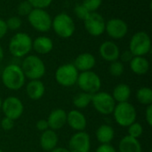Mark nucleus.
<instances>
[{
	"mask_svg": "<svg viewBox=\"0 0 152 152\" xmlns=\"http://www.w3.org/2000/svg\"><path fill=\"white\" fill-rule=\"evenodd\" d=\"M0 77L3 85L11 91H18L21 89L26 81V77L20 66L16 63H11L4 67Z\"/></svg>",
	"mask_w": 152,
	"mask_h": 152,
	"instance_id": "1",
	"label": "nucleus"
},
{
	"mask_svg": "<svg viewBox=\"0 0 152 152\" xmlns=\"http://www.w3.org/2000/svg\"><path fill=\"white\" fill-rule=\"evenodd\" d=\"M20 66L26 78H28L29 80L41 79L46 72V67L44 61L35 54L25 56Z\"/></svg>",
	"mask_w": 152,
	"mask_h": 152,
	"instance_id": "2",
	"label": "nucleus"
},
{
	"mask_svg": "<svg viewBox=\"0 0 152 152\" xmlns=\"http://www.w3.org/2000/svg\"><path fill=\"white\" fill-rule=\"evenodd\" d=\"M32 41L33 39L28 33L17 32L12 37L8 44L10 53L17 59L24 58L32 50Z\"/></svg>",
	"mask_w": 152,
	"mask_h": 152,
	"instance_id": "3",
	"label": "nucleus"
},
{
	"mask_svg": "<svg viewBox=\"0 0 152 152\" xmlns=\"http://www.w3.org/2000/svg\"><path fill=\"white\" fill-rule=\"evenodd\" d=\"M52 28L58 37L69 38L75 33L76 24L70 15L66 12H60L53 19Z\"/></svg>",
	"mask_w": 152,
	"mask_h": 152,
	"instance_id": "4",
	"label": "nucleus"
},
{
	"mask_svg": "<svg viewBox=\"0 0 152 152\" xmlns=\"http://www.w3.org/2000/svg\"><path fill=\"white\" fill-rule=\"evenodd\" d=\"M112 115L116 123L122 127H128L137 118L136 109L129 102L117 103Z\"/></svg>",
	"mask_w": 152,
	"mask_h": 152,
	"instance_id": "5",
	"label": "nucleus"
},
{
	"mask_svg": "<svg viewBox=\"0 0 152 152\" xmlns=\"http://www.w3.org/2000/svg\"><path fill=\"white\" fill-rule=\"evenodd\" d=\"M29 25L41 33L48 32L52 29V17L45 9L33 8L27 16Z\"/></svg>",
	"mask_w": 152,
	"mask_h": 152,
	"instance_id": "6",
	"label": "nucleus"
},
{
	"mask_svg": "<svg viewBox=\"0 0 152 152\" xmlns=\"http://www.w3.org/2000/svg\"><path fill=\"white\" fill-rule=\"evenodd\" d=\"M134 56H145L151 50V39L145 31L134 33L129 42L128 49Z\"/></svg>",
	"mask_w": 152,
	"mask_h": 152,
	"instance_id": "7",
	"label": "nucleus"
},
{
	"mask_svg": "<svg viewBox=\"0 0 152 152\" xmlns=\"http://www.w3.org/2000/svg\"><path fill=\"white\" fill-rule=\"evenodd\" d=\"M79 72L73 63H65L59 66L54 74L56 82L64 87H70L77 84Z\"/></svg>",
	"mask_w": 152,
	"mask_h": 152,
	"instance_id": "8",
	"label": "nucleus"
},
{
	"mask_svg": "<svg viewBox=\"0 0 152 152\" xmlns=\"http://www.w3.org/2000/svg\"><path fill=\"white\" fill-rule=\"evenodd\" d=\"M77 85L82 92L94 94L100 91L102 87V80L98 74L93 70L79 72Z\"/></svg>",
	"mask_w": 152,
	"mask_h": 152,
	"instance_id": "9",
	"label": "nucleus"
},
{
	"mask_svg": "<svg viewBox=\"0 0 152 152\" xmlns=\"http://www.w3.org/2000/svg\"><path fill=\"white\" fill-rule=\"evenodd\" d=\"M91 104L95 109L97 112L102 115H110L112 114L114 108L117 104L112 95L107 92H97L92 94Z\"/></svg>",
	"mask_w": 152,
	"mask_h": 152,
	"instance_id": "10",
	"label": "nucleus"
},
{
	"mask_svg": "<svg viewBox=\"0 0 152 152\" xmlns=\"http://www.w3.org/2000/svg\"><path fill=\"white\" fill-rule=\"evenodd\" d=\"M1 110L5 118L12 120L19 119L24 112V105L20 99L15 96H9L2 102Z\"/></svg>",
	"mask_w": 152,
	"mask_h": 152,
	"instance_id": "11",
	"label": "nucleus"
},
{
	"mask_svg": "<svg viewBox=\"0 0 152 152\" xmlns=\"http://www.w3.org/2000/svg\"><path fill=\"white\" fill-rule=\"evenodd\" d=\"M83 21L86 30L92 37H100L105 32V19L97 12H90Z\"/></svg>",
	"mask_w": 152,
	"mask_h": 152,
	"instance_id": "12",
	"label": "nucleus"
},
{
	"mask_svg": "<svg viewBox=\"0 0 152 152\" xmlns=\"http://www.w3.org/2000/svg\"><path fill=\"white\" fill-rule=\"evenodd\" d=\"M68 150L70 152H90L91 137L85 132H76L69 141Z\"/></svg>",
	"mask_w": 152,
	"mask_h": 152,
	"instance_id": "13",
	"label": "nucleus"
},
{
	"mask_svg": "<svg viewBox=\"0 0 152 152\" xmlns=\"http://www.w3.org/2000/svg\"><path fill=\"white\" fill-rule=\"evenodd\" d=\"M105 32L112 39H121L126 36L128 25L120 18H112L106 21Z\"/></svg>",
	"mask_w": 152,
	"mask_h": 152,
	"instance_id": "14",
	"label": "nucleus"
},
{
	"mask_svg": "<svg viewBox=\"0 0 152 152\" xmlns=\"http://www.w3.org/2000/svg\"><path fill=\"white\" fill-rule=\"evenodd\" d=\"M99 53L104 61L112 62L114 61L118 60L120 49L114 41L106 40L101 44L99 47Z\"/></svg>",
	"mask_w": 152,
	"mask_h": 152,
	"instance_id": "15",
	"label": "nucleus"
},
{
	"mask_svg": "<svg viewBox=\"0 0 152 152\" xmlns=\"http://www.w3.org/2000/svg\"><path fill=\"white\" fill-rule=\"evenodd\" d=\"M67 125L76 132L85 131L87 126V119L79 110H72L67 113Z\"/></svg>",
	"mask_w": 152,
	"mask_h": 152,
	"instance_id": "16",
	"label": "nucleus"
},
{
	"mask_svg": "<svg viewBox=\"0 0 152 152\" xmlns=\"http://www.w3.org/2000/svg\"><path fill=\"white\" fill-rule=\"evenodd\" d=\"M49 129L57 131L67 125V112L63 109L53 110L47 118Z\"/></svg>",
	"mask_w": 152,
	"mask_h": 152,
	"instance_id": "17",
	"label": "nucleus"
},
{
	"mask_svg": "<svg viewBox=\"0 0 152 152\" xmlns=\"http://www.w3.org/2000/svg\"><path fill=\"white\" fill-rule=\"evenodd\" d=\"M73 64L78 72L89 71L95 67L96 59L94 55L90 53H83L76 57Z\"/></svg>",
	"mask_w": 152,
	"mask_h": 152,
	"instance_id": "18",
	"label": "nucleus"
},
{
	"mask_svg": "<svg viewBox=\"0 0 152 152\" xmlns=\"http://www.w3.org/2000/svg\"><path fill=\"white\" fill-rule=\"evenodd\" d=\"M58 142H59V137L58 134L55 131L52 129H47L44 132H42L39 139V143L45 151L50 152L58 147Z\"/></svg>",
	"mask_w": 152,
	"mask_h": 152,
	"instance_id": "19",
	"label": "nucleus"
},
{
	"mask_svg": "<svg viewBox=\"0 0 152 152\" xmlns=\"http://www.w3.org/2000/svg\"><path fill=\"white\" fill-rule=\"evenodd\" d=\"M53 49L52 38L46 36H39L32 41V50L38 54H48Z\"/></svg>",
	"mask_w": 152,
	"mask_h": 152,
	"instance_id": "20",
	"label": "nucleus"
},
{
	"mask_svg": "<svg viewBox=\"0 0 152 152\" xmlns=\"http://www.w3.org/2000/svg\"><path fill=\"white\" fill-rule=\"evenodd\" d=\"M45 86L40 79L29 80V82L26 85V94L31 100H40L45 95Z\"/></svg>",
	"mask_w": 152,
	"mask_h": 152,
	"instance_id": "21",
	"label": "nucleus"
},
{
	"mask_svg": "<svg viewBox=\"0 0 152 152\" xmlns=\"http://www.w3.org/2000/svg\"><path fill=\"white\" fill-rule=\"evenodd\" d=\"M118 152H142V147L138 139L126 135L119 141Z\"/></svg>",
	"mask_w": 152,
	"mask_h": 152,
	"instance_id": "22",
	"label": "nucleus"
},
{
	"mask_svg": "<svg viewBox=\"0 0 152 152\" xmlns=\"http://www.w3.org/2000/svg\"><path fill=\"white\" fill-rule=\"evenodd\" d=\"M95 136L97 141L101 144H110L114 140L115 130L111 126L103 124L97 128L95 132Z\"/></svg>",
	"mask_w": 152,
	"mask_h": 152,
	"instance_id": "23",
	"label": "nucleus"
},
{
	"mask_svg": "<svg viewBox=\"0 0 152 152\" xmlns=\"http://www.w3.org/2000/svg\"><path fill=\"white\" fill-rule=\"evenodd\" d=\"M131 70L138 75H145L150 69V62L144 56H134L129 62Z\"/></svg>",
	"mask_w": 152,
	"mask_h": 152,
	"instance_id": "24",
	"label": "nucleus"
},
{
	"mask_svg": "<svg viewBox=\"0 0 152 152\" xmlns=\"http://www.w3.org/2000/svg\"><path fill=\"white\" fill-rule=\"evenodd\" d=\"M131 94L132 91L130 86L127 84L121 83L114 87L111 95L117 103H120L128 102L131 97Z\"/></svg>",
	"mask_w": 152,
	"mask_h": 152,
	"instance_id": "25",
	"label": "nucleus"
},
{
	"mask_svg": "<svg viewBox=\"0 0 152 152\" xmlns=\"http://www.w3.org/2000/svg\"><path fill=\"white\" fill-rule=\"evenodd\" d=\"M91 100H92V94L81 91L80 93L75 95L72 102L73 105L77 110H82V109H86L91 104Z\"/></svg>",
	"mask_w": 152,
	"mask_h": 152,
	"instance_id": "26",
	"label": "nucleus"
},
{
	"mask_svg": "<svg viewBox=\"0 0 152 152\" xmlns=\"http://www.w3.org/2000/svg\"><path fill=\"white\" fill-rule=\"evenodd\" d=\"M136 99L139 103L149 106L152 104V90L150 87L143 86L137 90Z\"/></svg>",
	"mask_w": 152,
	"mask_h": 152,
	"instance_id": "27",
	"label": "nucleus"
},
{
	"mask_svg": "<svg viewBox=\"0 0 152 152\" xmlns=\"http://www.w3.org/2000/svg\"><path fill=\"white\" fill-rule=\"evenodd\" d=\"M109 71H110V75L113 77H118L122 76L124 71H125L124 63L121 62L119 60H117V61L110 62V65L109 67Z\"/></svg>",
	"mask_w": 152,
	"mask_h": 152,
	"instance_id": "28",
	"label": "nucleus"
},
{
	"mask_svg": "<svg viewBox=\"0 0 152 152\" xmlns=\"http://www.w3.org/2000/svg\"><path fill=\"white\" fill-rule=\"evenodd\" d=\"M143 134V127L141 123L135 121L127 127V135L138 139Z\"/></svg>",
	"mask_w": 152,
	"mask_h": 152,
	"instance_id": "29",
	"label": "nucleus"
},
{
	"mask_svg": "<svg viewBox=\"0 0 152 152\" xmlns=\"http://www.w3.org/2000/svg\"><path fill=\"white\" fill-rule=\"evenodd\" d=\"M5 22H6L8 30L10 29L12 31H16V30L20 29L22 25V20L19 16H12V17L8 18L5 20Z\"/></svg>",
	"mask_w": 152,
	"mask_h": 152,
	"instance_id": "30",
	"label": "nucleus"
},
{
	"mask_svg": "<svg viewBox=\"0 0 152 152\" xmlns=\"http://www.w3.org/2000/svg\"><path fill=\"white\" fill-rule=\"evenodd\" d=\"M32 9H33L32 5L27 0H25V1L20 2L18 4V6H17V13L20 16L27 17L29 14V12L32 11Z\"/></svg>",
	"mask_w": 152,
	"mask_h": 152,
	"instance_id": "31",
	"label": "nucleus"
},
{
	"mask_svg": "<svg viewBox=\"0 0 152 152\" xmlns=\"http://www.w3.org/2000/svg\"><path fill=\"white\" fill-rule=\"evenodd\" d=\"M102 4V0H83L82 4L90 12H96Z\"/></svg>",
	"mask_w": 152,
	"mask_h": 152,
	"instance_id": "32",
	"label": "nucleus"
},
{
	"mask_svg": "<svg viewBox=\"0 0 152 152\" xmlns=\"http://www.w3.org/2000/svg\"><path fill=\"white\" fill-rule=\"evenodd\" d=\"M74 12H75V15L79 19V20H85L86 19V17L89 15L90 12L82 4H77L75 8H74Z\"/></svg>",
	"mask_w": 152,
	"mask_h": 152,
	"instance_id": "33",
	"label": "nucleus"
},
{
	"mask_svg": "<svg viewBox=\"0 0 152 152\" xmlns=\"http://www.w3.org/2000/svg\"><path fill=\"white\" fill-rule=\"evenodd\" d=\"M33 8H41V9H46L51 5L53 3V0H27Z\"/></svg>",
	"mask_w": 152,
	"mask_h": 152,
	"instance_id": "34",
	"label": "nucleus"
},
{
	"mask_svg": "<svg viewBox=\"0 0 152 152\" xmlns=\"http://www.w3.org/2000/svg\"><path fill=\"white\" fill-rule=\"evenodd\" d=\"M14 126V120L8 118H4L2 120H0V129H3L4 131H10L13 128Z\"/></svg>",
	"mask_w": 152,
	"mask_h": 152,
	"instance_id": "35",
	"label": "nucleus"
},
{
	"mask_svg": "<svg viewBox=\"0 0 152 152\" xmlns=\"http://www.w3.org/2000/svg\"><path fill=\"white\" fill-rule=\"evenodd\" d=\"M133 57H134V55L132 54V53L129 50H126V51L120 53L118 59H120V61L123 63H129L131 61V60L133 59Z\"/></svg>",
	"mask_w": 152,
	"mask_h": 152,
	"instance_id": "36",
	"label": "nucleus"
},
{
	"mask_svg": "<svg viewBox=\"0 0 152 152\" xmlns=\"http://www.w3.org/2000/svg\"><path fill=\"white\" fill-rule=\"evenodd\" d=\"M95 152H118L115 149L114 146H112L110 143V144H101L97 149Z\"/></svg>",
	"mask_w": 152,
	"mask_h": 152,
	"instance_id": "37",
	"label": "nucleus"
},
{
	"mask_svg": "<svg viewBox=\"0 0 152 152\" xmlns=\"http://www.w3.org/2000/svg\"><path fill=\"white\" fill-rule=\"evenodd\" d=\"M36 128L38 131H40V132H44V131L49 129V126H48L47 120L46 119H39L38 121H37Z\"/></svg>",
	"mask_w": 152,
	"mask_h": 152,
	"instance_id": "38",
	"label": "nucleus"
},
{
	"mask_svg": "<svg viewBox=\"0 0 152 152\" xmlns=\"http://www.w3.org/2000/svg\"><path fill=\"white\" fill-rule=\"evenodd\" d=\"M145 120L147 122V124L151 126H152V104L146 106V110H145Z\"/></svg>",
	"mask_w": 152,
	"mask_h": 152,
	"instance_id": "39",
	"label": "nucleus"
},
{
	"mask_svg": "<svg viewBox=\"0 0 152 152\" xmlns=\"http://www.w3.org/2000/svg\"><path fill=\"white\" fill-rule=\"evenodd\" d=\"M8 32V28L6 26V22L4 20L0 18V39L5 37Z\"/></svg>",
	"mask_w": 152,
	"mask_h": 152,
	"instance_id": "40",
	"label": "nucleus"
},
{
	"mask_svg": "<svg viewBox=\"0 0 152 152\" xmlns=\"http://www.w3.org/2000/svg\"><path fill=\"white\" fill-rule=\"evenodd\" d=\"M50 152H70L68 148H64V147H56L55 149H53V151Z\"/></svg>",
	"mask_w": 152,
	"mask_h": 152,
	"instance_id": "41",
	"label": "nucleus"
},
{
	"mask_svg": "<svg viewBox=\"0 0 152 152\" xmlns=\"http://www.w3.org/2000/svg\"><path fill=\"white\" fill-rule=\"evenodd\" d=\"M4 57V50H3L2 46L0 45V62L3 61Z\"/></svg>",
	"mask_w": 152,
	"mask_h": 152,
	"instance_id": "42",
	"label": "nucleus"
},
{
	"mask_svg": "<svg viewBox=\"0 0 152 152\" xmlns=\"http://www.w3.org/2000/svg\"><path fill=\"white\" fill-rule=\"evenodd\" d=\"M2 102H3V100H2V98L0 97V110H1V108H2Z\"/></svg>",
	"mask_w": 152,
	"mask_h": 152,
	"instance_id": "43",
	"label": "nucleus"
},
{
	"mask_svg": "<svg viewBox=\"0 0 152 152\" xmlns=\"http://www.w3.org/2000/svg\"><path fill=\"white\" fill-rule=\"evenodd\" d=\"M0 152H4V151H3V150H1V149H0Z\"/></svg>",
	"mask_w": 152,
	"mask_h": 152,
	"instance_id": "44",
	"label": "nucleus"
},
{
	"mask_svg": "<svg viewBox=\"0 0 152 152\" xmlns=\"http://www.w3.org/2000/svg\"><path fill=\"white\" fill-rule=\"evenodd\" d=\"M0 76H1V69H0Z\"/></svg>",
	"mask_w": 152,
	"mask_h": 152,
	"instance_id": "45",
	"label": "nucleus"
}]
</instances>
